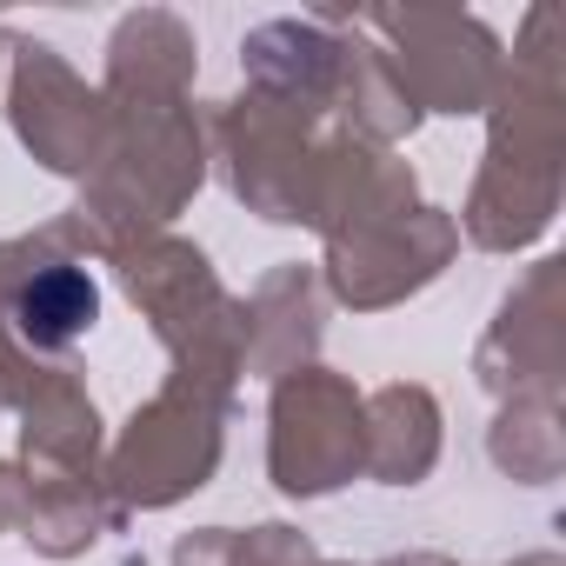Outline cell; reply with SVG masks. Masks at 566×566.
Here are the masks:
<instances>
[{"mask_svg":"<svg viewBox=\"0 0 566 566\" xmlns=\"http://www.w3.org/2000/svg\"><path fill=\"white\" fill-rule=\"evenodd\" d=\"M101 314V287L81 273V266H41L34 280H21L14 301H8V321L14 334L34 347V354H61L74 347Z\"/></svg>","mask_w":566,"mask_h":566,"instance_id":"6da1fadb","label":"cell"}]
</instances>
